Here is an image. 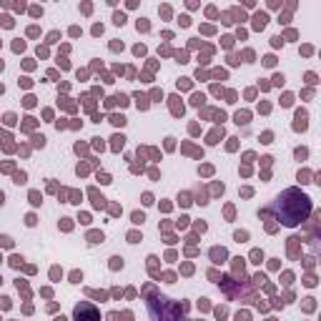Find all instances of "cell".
Masks as SVG:
<instances>
[{"label": "cell", "instance_id": "8992f818", "mask_svg": "<svg viewBox=\"0 0 321 321\" xmlns=\"http://www.w3.org/2000/svg\"><path fill=\"white\" fill-rule=\"evenodd\" d=\"M251 258H253L256 263H261V258H263V253H261V251H253V253H251Z\"/></svg>", "mask_w": 321, "mask_h": 321}, {"label": "cell", "instance_id": "277c9868", "mask_svg": "<svg viewBox=\"0 0 321 321\" xmlns=\"http://www.w3.org/2000/svg\"><path fill=\"white\" fill-rule=\"evenodd\" d=\"M236 123H249V113H238V116H236Z\"/></svg>", "mask_w": 321, "mask_h": 321}, {"label": "cell", "instance_id": "6da1fadb", "mask_svg": "<svg viewBox=\"0 0 321 321\" xmlns=\"http://www.w3.org/2000/svg\"><path fill=\"white\" fill-rule=\"evenodd\" d=\"M274 211L278 213V221L286 223V226H296L301 221H306V216L311 213V198L306 193L296 191V188H291V191H284L276 203H274Z\"/></svg>", "mask_w": 321, "mask_h": 321}, {"label": "cell", "instance_id": "52a82bcc", "mask_svg": "<svg viewBox=\"0 0 321 321\" xmlns=\"http://www.w3.org/2000/svg\"><path fill=\"white\" fill-rule=\"evenodd\" d=\"M20 261H23L20 256H13V258H10V263H13V266H20Z\"/></svg>", "mask_w": 321, "mask_h": 321}, {"label": "cell", "instance_id": "3957f363", "mask_svg": "<svg viewBox=\"0 0 321 321\" xmlns=\"http://www.w3.org/2000/svg\"><path fill=\"white\" fill-rule=\"evenodd\" d=\"M211 258H213L216 263H221V261L226 258V251H223V249H213V251H211Z\"/></svg>", "mask_w": 321, "mask_h": 321}, {"label": "cell", "instance_id": "7a4b0ae2", "mask_svg": "<svg viewBox=\"0 0 321 321\" xmlns=\"http://www.w3.org/2000/svg\"><path fill=\"white\" fill-rule=\"evenodd\" d=\"M75 319L78 321H98V311L90 304H80V306H75Z\"/></svg>", "mask_w": 321, "mask_h": 321}, {"label": "cell", "instance_id": "5b68a950", "mask_svg": "<svg viewBox=\"0 0 321 321\" xmlns=\"http://www.w3.org/2000/svg\"><path fill=\"white\" fill-rule=\"evenodd\" d=\"M88 238H90L93 243H98V241H103V233H96V231H93V233H90Z\"/></svg>", "mask_w": 321, "mask_h": 321}]
</instances>
